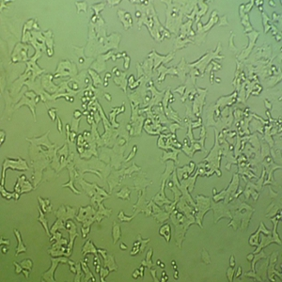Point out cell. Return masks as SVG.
<instances>
[{"instance_id": "obj_46", "label": "cell", "mask_w": 282, "mask_h": 282, "mask_svg": "<svg viewBox=\"0 0 282 282\" xmlns=\"http://www.w3.org/2000/svg\"><path fill=\"white\" fill-rule=\"evenodd\" d=\"M132 276H133V278H135V279H136L138 277H140V270H139V268L135 271Z\"/></svg>"}, {"instance_id": "obj_62", "label": "cell", "mask_w": 282, "mask_h": 282, "mask_svg": "<svg viewBox=\"0 0 282 282\" xmlns=\"http://www.w3.org/2000/svg\"><path fill=\"white\" fill-rule=\"evenodd\" d=\"M174 278H175V279H178V278H179V272H178V270H175Z\"/></svg>"}, {"instance_id": "obj_25", "label": "cell", "mask_w": 282, "mask_h": 282, "mask_svg": "<svg viewBox=\"0 0 282 282\" xmlns=\"http://www.w3.org/2000/svg\"><path fill=\"white\" fill-rule=\"evenodd\" d=\"M81 266H82V268H83V271L86 273V277L83 279V281H89V280L95 281L96 279L93 277V275H92L91 272H90V268H89V266H88V263L81 261Z\"/></svg>"}, {"instance_id": "obj_47", "label": "cell", "mask_w": 282, "mask_h": 282, "mask_svg": "<svg viewBox=\"0 0 282 282\" xmlns=\"http://www.w3.org/2000/svg\"><path fill=\"white\" fill-rule=\"evenodd\" d=\"M167 280H168V277H167V276L166 271H163V272H162V279H161V281L166 282V281H167Z\"/></svg>"}, {"instance_id": "obj_7", "label": "cell", "mask_w": 282, "mask_h": 282, "mask_svg": "<svg viewBox=\"0 0 282 282\" xmlns=\"http://www.w3.org/2000/svg\"><path fill=\"white\" fill-rule=\"evenodd\" d=\"M28 50H29V47H28L27 44H26V43H24V42L17 43L14 50H13L12 56V62H14V63L19 62V61H26L27 62L30 59L27 57Z\"/></svg>"}, {"instance_id": "obj_31", "label": "cell", "mask_w": 282, "mask_h": 282, "mask_svg": "<svg viewBox=\"0 0 282 282\" xmlns=\"http://www.w3.org/2000/svg\"><path fill=\"white\" fill-rule=\"evenodd\" d=\"M278 219H279V217L277 219V217L276 218H273L272 219V221L274 222V229H273V231H272V233H273V239L275 240V242L276 243H277L278 245H281V241H280V238H279V236L277 235V223H278Z\"/></svg>"}, {"instance_id": "obj_57", "label": "cell", "mask_w": 282, "mask_h": 282, "mask_svg": "<svg viewBox=\"0 0 282 282\" xmlns=\"http://www.w3.org/2000/svg\"><path fill=\"white\" fill-rule=\"evenodd\" d=\"M253 258H254V254H253V253H250V254H249V255H248V256L246 257V259H248L249 262H252Z\"/></svg>"}, {"instance_id": "obj_41", "label": "cell", "mask_w": 282, "mask_h": 282, "mask_svg": "<svg viewBox=\"0 0 282 282\" xmlns=\"http://www.w3.org/2000/svg\"><path fill=\"white\" fill-rule=\"evenodd\" d=\"M122 57H124V59H125V63H124V69L128 70L129 69V64H130V58L127 56V54L125 52L122 53Z\"/></svg>"}, {"instance_id": "obj_9", "label": "cell", "mask_w": 282, "mask_h": 282, "mask_svg": "<svg viewBox=\"0 0 282 282\" xmlns=\"http://www.w3.org/2000/svg\"><path fill=\"white\" fill-rule=\"evenodd\" d=\"M72 71L76 72V67H75L74 63L71 62L70 60H61L58 65V69L55 72V78L70 75Z\"/></svg>"}, {"instance_id": "obj_59", "label": "cell", "mask_w": 282, "mask_h": 282, "mask_svg": "<svg viewBox=\"0 0 282 282\" xmlns=\"http://www.w3.org/2000/svg\"><path fill=\"white\" fill-rule=\"evenodd\" d=\"M157 264H158V265H159L160 267H162V268H165V267H166L165 263H161V261H160V259H158V261H157Z\"/></svg>"}, {"instance_id": "obj_27", "label": "cell", "mask_w": 282, "mask_h": 282, "mask_svg": "<svg viewBox=\"0 0 282 282\" xmlns=\"http://www.w3.org/2000/svg\"><path fill=\"white\" fill-rule=\"evenodd\" d=\"M112 236H113V243L116 244L118 242V240L121 239L122 236V231H121V227L120 225H118L116 222L113 223V231H112Z\"/></svg>"}, {"instance_id": "obj_50", "label": "cell", "mask_w": 282, "mask_h": 282, "mask_svg": "<svg viewBox=\"0 0 282 282\" xmlns=\"http://www.w3.org/2000/svg\"><path fill=\"white\" fill-rule=\"evenodd\" d=\"M230 265L231 267H234L235 266V259H234V256H231V259H230Z\"/></svg>"}, {"instance_id": "obj_10", "label": "cell", "mask_w": 282, "mask_h": 282, "mask_svg": "<svg viewBox=\"0 0 282 282\" xmlns=\"http://www.w3.org/2000/svg\"><path fill=\"white\" fill-rule=\"evenodd\" d=\"M74 213H75V208L73 207H70V206H61V207L55 212L56 216L58 219H61L62 221H64L66 223L69 219L74 217Z\"/></svg>"}, {"instance_id": "obj_45", "label": "cell", "mask_w": 282, "mask_h": 282, "mask_svg": "<svg viewBox=\"0 0 282 282\" xmlns=\"http://www.w3.org/2000/svg\"><path fill=\"white\" fill-rule=\"evenodd\" d=\"M57 118H58V132L60 134H62V122H61V120H60L59 117H58Z\"/></svg>"}, {"instance_id": "obj_55", "label": "cell", "mask_w": 282, "mask_h": 282, "mask_svg": "<svg viewBox=\"0 0 282 282\" xmlns=\"http://www.w3.org/2000/svg\"><path fill=\"white\" fill-rule=\"evenodd\" d=\"M106 3H108V4H110L112 7H114V5H117V4H120L121 3V1H106ZM110 6V7H111Z\"/></svg>"}, {"instance_id": "obj_42", "label": "cell", "mask_w": 282, "mask_h": 282, "mask_svg": "<svg viewBox=\"0 0 282 282\" xmlns=\"http://www.w3.org/2000/svg\"><path fill=\"white\" fill-rule=\"evenodd\" d=\"M233 274H234V269L232 267H230L229 270H227V278H229V281L233 280V278H232Z\"/></svg>"}, {"instance_id": "obj_37", "label": "cell", "mask_w": 282, "mask_h": 282, "mask_svg": "<svg viewBox=\"0 0 282 282\" xmlns=\"http://www.w3.org/2000/svg\"><path fill=\"white\" fill-rule=\"evenodd\" d=\"M201 259L202 262H204L206 264H210L211 263V259H210V256H209V253L203 249L202 250V254H201Z\"/></svg>"}, {"instance_id": "obj_58", "label": "cell", "mask_w": 282, "mask_h": 282, "mask_svg": "<svg viewBox=\"0 0 282 282\" xmlns=\"http://www.w3.org/2000/svg\"><path fill=\"white\" fill-rule=\"evenodd\" d=\"M6 136L5 132L3 131V130H1V144L4 143V136Z\"/></svg>"}, {"instance_id": "obj_16", "label": "cell", "mask_w": 282, "mask_h": 282, "mask_svg": "<svg viewBox=\"0 0 282 282\" xmlns=\"http://www.w3.org/2000/svg\"><path fill=\"white\" fill-rule=\"evenodd\" d=\"M277 256H278V252H274L273 255L271 256V263H270V265L268 267V275H269V279L274 281L273 279V276L274 275H278L279 277H282L281 273H278L277 270H275V265H276V263H277Z\"/></svg>"}, {"instance_id": "obj_35", "label": "cell", "mask_w": 282, "mask_h": 282, "mask_svg": "<svg viewBox=\"0 0 282 282\" xmlns=\"http://www.w3.org/2000/svg\"><path fill=\"white\" fill-rule=\"evenodd\" d=\"M89 72H90V74L91 75V76L93 77V82H94V86H98L99 84H102V81H101V79L99 77L98 73H97L96 72H94V71H92V70H89Z\"/></svg>"}, {"instance_id": "obj_36", "label": "cell", "mask_w": 282, "mask_h": 282, "mask_svg": "<svg viewBox=\"0 0 282 282\" xmlns=\"http://www.w3.org/2000/svg\"><path fill=\"white\" fill-rule=\"evenodd\" d=\"M20 264L22 265V267H23L24 269H26V270H29V271L32 269V267H33V263H32V261L30 259H24V261L22 262Z\"/></svg>"}, {"instance_id": "obj_3", "label": "cell", "mask_w": 282, "mask_h": 282, "mask_svg": "<svg viewBox=\"0 0 282 282\" xmlns=\"http://www.w3.org/2000/svg\"><path fill=\"white\" fill-rule=\"evenodd\" d=\"M7 168H13V169L24 171V170H27L29 167L26 164V161L22 159V158H17V159L7 158V159H5L3 165H2V175H1V179H2L1 185H3V186H4V183H5V172H6Z\"/></svg>"}, {"instance_id": "obj_23", "label": "cell", "mask_w": 282, "mask_h": 282, "mask_svg": "<svg viewBox=\"0 0 282 282\" xmlns=\"http://www.w3.org/2000/svg\"><path fill=\"white\" fill-rule=\"evenodd\" d=\"M39 213H40V216L38 217V219H37V220H38L39 222H41V225L43 226V227H44V230H45V231H46L47 235H48V236H50V238H51L50 231H49V229H48V221H47V219H46V217H45L44 213H42L41 208H39Z\"/></svg>"}, {"instance_id": "obj_14", "label": "cell", "mask_w": 282, "mask_h": 282, "mask_svg": "<svg viewBox=\"0 0 282 282\" xmlns=\"http://www.w3.org/2000/svg\"><path fill=\"white\" fill-rule=\"evenodd\" d=\"M118 16L121 19V22L123 24L124 29L127 30L129 28H131L133 26V19L132 16L129 12H125L123 9H118Z\"/></svg>"}, {"instance_id": "obj_63", "label": "cell", "mask_w": 282, "mask_h": 282, "mask_svg": "<svg viewBox=\"0 0 282 282\" xmlns=\"http://www.w3.org/2000/svg\"><path fill=\"white\" fill-rule=\"evenodd\" d=\"M171 264H172L173 266H175V265H176V263H175V261H172V262H171Z\"/></svg>"}, {"instance_id": "obj_1", "label": "cell", "mask_w": 282, "mask_h": 282, "mask_svg": "<svg viewBox=\"0 0 282 282\" xmlns=\"http://www.w3.org/2000/svg\"><path fill=\"white\" fill-rule=\"evenodd\" d=\"M143 4L144 6H136L137 12L136 16L138 19L139 29H141V26L143 25H145L153 38L158 41H162L165 37L170 38L171 33L160 24L154 7L151 5V1H143Z\"/></svg>"}, {"instance_id": "obj_11", "label": "cell", "mask_w": 282, "mask_h": 282, "mask_svg": "<svg viewBox=\"0 0 282 282\" xmlns=\"http://www.w3.org/2000/svg\"><path fill=\"white\" fill-rule=\"evenodd\" d=\"M173 57H174V52L172 54H168L167 56H161L159 54H157L154 50L151 51V53L149 55V58H153L155 60V63H154V68L156 69V67H158V65L161 63V62H164V63H167L169 62L170 60L173 59Z\"/></svg>"}, {"instance_id": "obj_29", "label": "cell", "mask_w": 282, "mask_h": 282, "mask_svg": "<svg viewBox=\"0 0 282 282\" xmlns=\"http://www.w3.org/2000/svg\"><path fill=\"white\" fill-rule=\"evenodd\" d=\"M151 256H153V249L150 248L149 251H148V253H147V257H146V259H144V261H143L142 263H141V265L146 266V267H148L149 269H150L151 267H153L154 264H153V263H151V261H150Z\"/></svg>"}, {"instance_id": "obj_24", "label": "cell", "mask_w": 282, "mask_h": 282, "mask_svg": "<svg viewBox=\"0 0 282 282\" xmlns=\"http://www.w3.org/2000/svg\"><path fill=\"white\" fill-rule=\"evenodd\" d=\"M39 203L41 205V208L43 211V213H50L52 211V205L49 199H43L41 197L38 198Z\"/></svg>"}, {"instance_id": "obj_15", "label": "cell", "mask_w": 282, "mask_h": 282, "mask_svg": "<svg viewBox=\"0 0 282 282\" xmlns=\"http://www.w3.org/2000/svg\"><path fill=\"white\" fill-rule=\"evenodd\" d=\"M43 35L45 37V42L47 47V56L49 58L53 57L54 55V38H53V32L51 30H47L43 32Z\"/></svg>"}, {"instance_id": "obj_6", "label": "cell", "mask_w": 282, "mask_h": 282, "mask_svg": "<svg viewBox=\"0 0 282 282\" xmlns=\"http://www.w3.org/2000/svg\"><path fill=\"white\" fill-rule=\"evenodd\" d=\"M218 21L217 18V12L216 10H213L212 15H211V19L205 26H202V24H200V22H198V36H196V42H199V44L202 42L201 41V37L204 39L206 37V33L216 24Z\"/></svg>"}, {"instance_id": "obj_38", "label": "cell", "mask_w": 282, "mask_h": 282, "mask_svg": "<svg viewBox=\"0 0 282 282\" xmlns=\"http://www.w3.org/2000/svg\"><path fill=\"white\" fill-rule=\"evenodd\" d=\"M81 274H82V271H81V263H76V277L74 278V281H75V282L81 281Z\"/></svg>"}, {"instance_id": "obj_12", "label": "cell", "mask_w": 282, "mask_h": 282, "mask_svg": "<svg viewBox=\"0 0 282 282\" xmlns=\"http://www.w3.org/2000/svg\"><path fill=\"white\" fill-rule=\"evenodd\" d=\"M98 252L103 256L104 259V266L108 267V269L111 271H117L118 266L115 263V258L113 255H107L106 250H103V249H98Z\"/></svg>"}, {"instance_id": "obj_56", "label": "cell", "mask_w": 282, "mask_h": 282, "mask_svg": "<svg viewBox=\"0 0 282 282\" xmlns=\"http://www.w3.org/2000/svg\"><path fill=\"white\" fill-rule=\"evenodd\" d=\"M241 274H242V267H239L238 268V271H237V274H236V277H239L240 276H241Z\"/></svg>"}, {"instance_id": "obj_2", "label": "cell", "mask_w": 282, "mask_h": 282, "mask_svg": "<svg viewBox=\"0 0 282 282\" xmlns=\"http://www.w3.org/2000/svg\"><path fill=\"white\" fill-rule=\"evenodd\" d=\"M167 5V23L166 26L168 31H171L172 33L178 34L181 24L182 21V16L184 15L185 9L196 3L190 1H163ZM194 8V7H192ZM187 10V9H186Z\"/></svg>"}, {"instance_id": "obj_33", "label": "cell", "mask_w": 282, "mask_h": 282, "mask_svg": "<svg viewBox=\"0 0 282 282\" xmlns=\"http://www.w3.org/2000/svg\"><path fill=\"white\" fill-rule=\"evenodd\" d=\"M105 4H106V1L100 2L99 4H97V5H93V6H92V9H94V15H96V16H99L100 12H101V10L104 8Z\"/></svg>"}, {"instance_id": "obj_13", "label": "cell", "mask_w": 282, "mask_h": 282, "mask_svg": "<svg viewBox=\"0 0 282 282\" xmlns=\"http://www.w3.org/2000/svg\"><path fill=\"white\" fill-rule=\"evenodd\" d=\"M53 78V76L51 74H45L41 77V84L42 86H44V89L49 91V92H56L58 90H59L60 89V85L59 86H56L54 85L53 82L51 81Z\"/></svg>"}, {"instance_id": "obj_22", "label": "cell", "mask_w": 282, "mask_h": 282, "mask_svg": "<svg viewBox=\"0 0 282 282\" xmlns=\"http://www.w3.org/2000/svg\"><path fill=\"white\" fill-rule=\"evenodd\" d=\"M173 151L172 153H164L163 154L162 158H161V161H167L168 159H172L173 161H175L176 164H179V160L177 159V155L178 153H180V150H172Z\"/></svg>"}, {"instance_id": "obj_53", "label": "cell", "mask_w": 282, "mask_h": 282, "mask_svg": "<svg viewBox=\"0 0 282 282\" xmlns=\"http://www.w3.org/2000/svg\"><path fill=\"white\" fill-rule=\"evenodd\" d=\"M0 244H1V245H2L3 244H6V245L9 246V239H6V241H5L4 238L2 237V238H1V241H0Z\"/></svg>"}, {"instance_id": "obj_48", "label": "cell", "mask_w": 282, "mask_h": 282, "mask_svg": "<svg viewBox=\"0 0 282 282\" xmlns=\"http://www.w3.org/2000/svg\"><path fill=\"white\" fill-rule=\"evenodd\" d=\"M81 116H82L81 111L75 110V112H74V114H73V118H81Z\"/></svg>"}, {"instance_id": "obj_4", "label": "cell", "mask_w": 282, "mask_h": 282, "mask_svg": "<svg viewBox=\"0 0 282 282\" xmlns=\"http://www.w3.org/2000/svg\"><path fill=\"white\" fill-rule=\"evenodd\" d=\"M39 101H40V96H38L37 93L33 91H26L23 96V99L18 103V104L15 106L14 109H17L20 106L27 105L31 109V113L34 117V121L36 122L37 120H36V114H35V106Z\"/></svg>"}, {"instance_id": "obj_44", "label": "cell", "mask_w": 282, "mask_h": 282, "mask_svg": "<svg viewBox=\"0 0 282 282\" xmlns=\"http://www.w3.org/2000/svg\"><path fill=\"white\" fill-rule=\"evenodd\" d=\"M136 150H137V146H134V148H133V150H132V153L129 154V157L125 160L126 162H128V161H130L131 160L133 157H135V154H136Z\"/></svg>"}, {"instance_id": "obj_21", "label": "cell", "mask_w": 282, "mask_h": 282, "mask_svg": "<svg viewBox=\"0 0 282 282\" xmlns=\"http://www.w3.org/2000/svg\"><path fill=\"white\" fill-rule=\"evenodd\" d=\"M159 234L164 237L166 239V241L168 243L170 241V238H171V227H170V225L167 224V223L163 225L159 230Z\"/></svg>"}, {"instance_id": "obj_20", "label": "cell", "mask_w": 282, "mask_h": 282, "mask_svg": "<svg viewBox=\"0 0 282 282\" xmlns=\"http://www.w3.org/2000/svg\"><path fill=\"white\" fill-rule=\"evenodd\" d=\"M13 232L17 238V241H18V245H17V248H16V256H18L20 253L22 252H26L27 251V247L23 244V241H22V235L21 233L17 231V230H13Z\"/></svg>"}, {"instance_id": "obj_19", "label": "cell", "mask_w": 282, "mask_h": 282, "mask_svg": "<svg viewBox=\"0 0 282 282\" xmlns=\"http://www.w3.org/2000/svg\"><path fill=\"white\" fill-rule=\"evenodd\" d=\"M117 76L114 79V82L121 86V88L126 92V84H127V80H126V75L124 72H122L118 71L117 73Z\"/></svg>"}, {"instance_id": "obj_8", "label": "cell", "mask_w": 282, "mask_h": 282, "mask_svg": "<svg viewBox=\"0 0 282 282\" xmlns=\"http://www.w3.org/2000/svg\"><path fill=\"white\" fill-rule=\"evenodd\" d=\"M69 259L65 257H58V258H52L51 259V262H52V267L45 272L44 274H42V278L41 280L43 281H55L56 279L54 278V274H55V271H56V268L58 267V265L59 263H67Z\"/></svg>"}, {"instance_id": "obj_32", "label": "cell", "mask_w": 282, "mask_h": 282, "mask_svg": "<svg viewBox=\"0 0 282 282\" xmlns=\"http://www.w3.org/2000/svg\"><path fill=\"white\" fill-rule=\"evenodd\" d=\"M69 169H70V178H71V180H70V182H69L63 184L62 187H70V188H71V190H72V192L76 193V194H79V191L75 189V188L73 187V185H72V182H73V180H72V179H73V178H72V171L71 167H69Z\"/></svg>"}, {"instance_id": "obj_49", "label": "cell", "mask_w": 282, "mask_h": 282, "mask_svg": "<svg viewBox=\"0 0 282 282\" xmlns=\"http://www.w3.org/2000/svg\"><path fill=\"white\" fill-rule=\"evenodd\" d=\"M150 274H151V276H153L154 281H158V279H157V277H156V269L150 270Z\"/></svg>"}, {"instance_id": "obj_51", "label": "cell", "mask_w": 282, "mask_h": 282, "mask_svg": "<svg viewBox=\"0 0 282 282\" xmlns=\"http://www.w3.org/2000/svg\"><path fill=\"white\" fill-rule=\"evenodd\" d=\"M1 250H2V253H3V254H7V253H8V251H9L8 245H7V246H5V245H2V246H1Z\"/></svg>"}, {"instance_id": "obj_30", "label": "cell", "mask_w": 282, "mask_h": 282, "mask_svg": "<svg viewBox=\"0 0 282 282\" xmlns=\"http://www.w3.org/2000/svg\"><path fill=\"white\" fill-rule=\"evenodd\" d=\"M130 193H131V191H130L128 187H123L120 192L117 193V197L124 200L125 199L130 200Z\"/></svg>"}, {"instance_id": "obj_5", "label": "cell", "mask_w": 282, "mask_h": 282, "mask_svg": "<svg viewBox=\"0 0 282 282\" xmlns=\"http://www.w3.org/2000/svg\"><path fill=\"white\" fill-rule=\"evenodd\" d=\"M196 199L198 201V206H197V209H196V211H198V214H197V220L196 221H197V224L200 227H202V218H203V215L210 210V199L207 198V197L199 195V196H197Z\"/></svg>"}, {"instance_id": "obj_43", "label": "cell", "mask_w": 282, "mask_h": 282, "mask_svg": "<svg viewBox=\"0 0 282 282\" xmlns=\"http://www.w3.org/2000/svg\"><path fill=\"white\" fill-rule=\"evenodd\" d=\"M13 265L15 266V273L18 275V274H20V273H23V270H24V268L22 267V265L21 264H18L17 263H13Z\"/></svg>"}, {"instance_id": "obj_28", "label": "cell", "mask_w": 282, "mask_h": 282, "mask_svg": "<svg viewBox=\"0 0 282 282\" xmlns=\"http://www.w3.org/2000/svg\"><path fill=\"white\" fill-rule=\"evenodd\" d=\"M124 110H125V106H124V104H122L121 107H118V110H117L116 113L114 112L113 109L110 111V113H109V115H110V120H111V122L113 123V125H114L115 127H118V126H120V125H118V124L116 123V121H115L116 116H117L118 114H120V113H122Z\"/></svg>"}, {"instance_id": "obj_34", "label": "cell", "mask_w": 282, "mask_h": 282, "mask_svg": "<svg viewBox=\"0 0 282 282\" xmlns=\"http://www.w3.org/2000/svg\"><path fill=\"white\" fill-rule=\"evenodd\" d=\"M75 5H76L77 8V12L79 13L80 10H83V12H86V9H88V4H86V1H75L74 2Z\"/></svg>"}, {"instance_id": "obj_60", "label": "cell", "mask_w": 282, "mask_h": 282, "mask_svg": "<svg viewBox=\"0 0 282 282\" xmlns=\"http://www.w3.org/2000/svg\"><path fill=\"white\" fill-rule=\"evenodd\" d=\"M104 97H105V98L107 99V101H108V102H110V101H111V96H110L109 94H108V93H104Z\"/></svg>"}, {"instance_id": "obj_17", "label": "cell", "mask_w": 282, "mask_h": 282, "mask_svg": "<svg viewBox=\"0 0 282 282\" xmlns=\"http://www.w3.org/2000/svg\"><path fill=\"white\" fill-rule=\"evenodd\" d=\"M158 72L160 73V76L158 78V81L161 83L163 80L165 79L166 75L167 74H171V75H178V72H177V69L175 67L173 68H166L164 65H162V66L158 69Z\"/></svg>"}, {"instance_id": "obj_52", "label": "cell", "mask_w": 282, "mask_h": 282, "mask_svg": "<svg viewBox=\"0 0 282 282\" xmlns=\"http://www.w3.org/2000/svg\"><path fill=\"white\" fill-rule=\"evenodd\" d=\"M178 89H180V90H176L175 91H177V92H179V91H180V94H181V95H182V94H183V90H185V86H180V88H178Z\"/></svg>"}, {"instance_id": "obj_54", "label": "cell", "mask_w": 282, "mask_h": 282, "mask_svg": "<svg viewBox=\"0 0 282 282\" xmlns=\"http://www.w3.org/2000/svg\"><path fill=\"white\" fill-rule=\"evenodd\" d=\"M200 123H201V118H199V121H198L197 122H194V123H192V125H193V127H194V128H197L199 125H200Z\"/></svg>"}, {"instance_id": "obj_40", "label": "cell", "mask_w": 282, "mask_h": 282, "mask_svg": "<svg viewBox=\"0 0 282 282\" xmlns=\"http://www.w3.org/2000/svg\"><path fill=\"white\" fill-rule=\"evenodd\" d=\"M109 272H110V270L108 269V270H106L105 268H104V267H101V269H100V276H101V281H104L105 280V277L109 274Z\"/></svg>"}, {"instance_id": "obj_26", "label": "cell", "mask_w": 282, "mask_h": 282, "mask_svg": "<svg viewBox=\"0 0 282 282\" xmlns=\"http://www.w3.org/2000/svg\"><path fill=\"white\" fill-rule=\"evenodd\" d=\"M272 243H276L275 240L273 239V237H271L270 239H269V237L266 238L264 235H262V242H261V244H259V247L257 248V250L255 251V254H256V253H259V251H262V249H263V247H265L266 245H268L269 244H272Z\"/></svg>"}, {"instance_id": "obj_39", "label": "cell", "mask_w": 282, "mask_h": 282, "mask_svg": "<svg viewBox=\"0 0 282 282\" xmlns=\"http://www.w3.org/2000/svg\"><path fill=\"white\" fill-rule=\"evenodd\" d=\"M48 115L53 122L56 121L57 117V108H48Z\"/></svg>"}, {"instance_id": "obj_18", "label": "cell", "mask_w": 282, "mask_h": 282, "mask_svg": "<svg viewBox=\"0 0 282 282\" xmlns=\"http://www.w3.org/2000/svg\"><path fill=\"white\" fill-rule=\"evenodd\" d=\"M97 251H98V250L96 249V246L94 245V244L90 240H89V241L86 242V244L83 246L82 254L84 255V257L86 254H90V253H92L94 256H98V253H97Z\"/></svg>"}, {"instance_id": "obj_61", "label": "cell", "mask_w": 282, "mask_h": 282, "mask_svg": "<svg viewBox=\"0 0 282 282\" xmlns=\"http://www.w3.org/2000/svg\"><path fill=\"white\" fill-rule=\"evenodd\" d=\"M121 249H122V250H126L127 249V245H124V244H121Z\"/></svg>"}]
</instances>
